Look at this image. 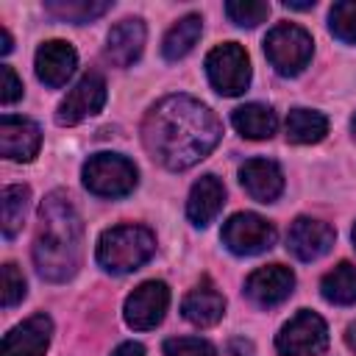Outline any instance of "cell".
<instances>
[{"mask_svg": "<svg viewBox=\"0 0 356 356\" xmlns=\"http://www.w3.org/2000/svg\"><path fill=\"white\" fill-rule=\"evenodd\" d=\"M225 14L239 28H256L270 17V3H264V0H231V3H225Z\"/></svg>", "mask_w": 356, "mask_h": 356, "instance_id": "cell-26", "label": "cell"}, {"mask_svg": "<svg viewBox=\"0 0 356 356\" xmlns=\"http://www.w3.org/2000/svg\"><path fill=\"white\" fill-rule=\"evenodd\" d=\"M111 8L108 0H47L44 11L61 22H72V25H83L92 22L97 17H103Z\"/></svg>", "mask_w": 356, "mask_h": 356, "instance_id": "cell-24", "label": "cell"}, {"mask_svg": "<svg viewBox=\"0 0 356 356\" xmlns=\"http://www.w3.org/2000/svg\"><path fill=\"white\" fill-rule=\"evenodd\" d=\"M206 75L220 95L225 97L242 95L250 83V61H248L245 47H239L236 42L217 44L206 56Z\"/></svg>", "mask_w": 356, "mask_h": 356, "instance_id": "cell-6", "label": "cell"}, {"mask_svg": "<svg viewBox=\"0 0 356 356\" xmlns=\"http://www.w3.org/2000/svg\"><path fill=\"white\" fill-rule=\"evenodd\" d=\"M25 298V278L17 270V264H3V306L14 309Z\"/></svg>", "mask_w": 356, "mask_h": 356, "instance_id": "cell-29", "label": "cell"}, {"mask_svg": "<svg viewBox=\"0 0 356 356\" xmlns=\"http://www.w3.org/2000/svg\"><path fill=\"white\" fill-rule=\"evenodd\" d=\"M145 47V22L136 17L120 19L108 31V44H106V58L114 67H131Z\"/></svg>", "mask_w": 356, "mask_h": 356, "instance_id": "cell-17", "label": "cell"}, {"mask_svg": "<svg viewBox=\"0 0 356 356\" xmlns=\"http://www.w3.org/2000/svg\"><path fill=\"white\" fill-rule=\"evenodd\" d=\"M239 181L245 192L259 203H273L284 192V172L270 159H248L239 167Z\"/></svg>", "mask_w": 356, "mask_h": 356, "instance_id": "cell-16", "label": "cell"}, {"mask_svg": "<svg viewBox=\"0 0 356 356\" xmlns=\"http://www.w3.org/2000/svg\"><path fill=\"white\" fill-rule=\"evenodd\" d=\"M345 342H348L350 350H356V323L348 325V331H345Z\"/></svg>", "mask_w": 356, "mask_h": 356, "instance_id": "cell-34", "label": "cell"}, {"mask_svg": "<svg viewBox=\"0 0 356 356\" xmlns=\"http://www.w3.org/2000/svg\"><path fill=\"white\" fill-rule=\"evenodd\" d=\"M353 242H356V225H353Z\"/></svg>", "mask_w": 356, "mask_h": 356, "instance_id": "cell-36", "label": "cell"}, {"mask_svg": "<svg viewBox=\"0 0 356 356\" xmlns=\"http://www.w3.org/2000/svg\"><path fill=\"white\" fill-rule=\"evenodd\" d=\"M200 33H203V19H200V14H186V17H181V19L164 33L161 56H164L167 61L184 58V56L197 44Z\"/></svg>", "mask_w": 356, "mask_h": 356, "instance_id": "cell-21", "label": "cell"}, {"mask_svg": "<svg viewBox=\"0 0 356 356\" xmlns=\"http://www.w3.org/2000/svg\"><path fill=\"white\" fill-rule=\"evenodd\" d=\"M350 131H353V139H356V114H353V120H350Z\"/></svg>", "mask_w": 356, "mask_h": 356, "instance_id": "cell-35", "label": "cell"}, {"mask_svg": "<svg viewBox=\"0 0 356 356\" xmlns=\"http://www.w3.org/2000/svg\"><path fill=\"white\" fill-rule=\"evenodd\" d=\"M33 64H36V78L44 86L58 89L72 78V72L78 67V53H75V47L70 42L50 39L36 50V61Z\"/></svg>", "mask_w": 356, "mask_h": 356, "instance_id": "cell-13", "label": "cell"}, {"mask_svg": "<svg viewBox=\"0 0 356 356\" xmlns=\"http://www.w3.org/2000/svg\"><path fill=\"white\" fill-rule=\"evenodd\" d=\"M220 136L222 125L217 114L189 95H167L145 114L142 122V142L147 153L175 172L206 159L217 147Z\"/></svg>", "mask_w": 356, "mask_h": 356, "instance_id": "cell-1", "label": "cell"}, {"mask_svg": "<svg viewBox=\"0 0 356 356\" xmlns=\"http://www.w3.org/2000/svg\"><path fill=\"white\" fill-rule=\"evenodd\" d=\"M312 50H314V42L309 31H303L295 22H281L264 36L267 61L275 67L278 75H286V78L306 70V64L312 61Z\"/></svg>", "mask_w": 356, "mask_h": 356, "instance_id": "cell-4", "label": "cell"}, {"mask_svg": "<svg viewBox=\"0 0 356 356\" xmlns=\"http://www.w3.org/2000/svg\"><path fill=\"white\" fill-rule=\"evenodd\" d=\"M170 306V289L164 281H145L125 298V323L136 331L156 328Z\"/></svg>", "mask_w": 356, "mask_h": 356, "instance_id": "cell-9", "label": "cell"}, {"mask_svg": "<svg viewBox=\"0 0 356 356\" xmlns=\"http://www.w3.org/2000/svg\"><path fill=\"white\" fill-rule=\"evenodd\" d=\"M328 134L325 114L314 108H292L286 117V139L295 145H314Z\"/></svg>", "mask_w": 356, "mask_h": 356, "instance_id": "cell-23", "label": "cell"}, {"mask_svg": "<svg viewBox=\"0 0 356 356\" xmlns=\"http://www.w3.org/2000/svg\"><path fill=\"white\" fill-rule=\"evenodd\" d=\"M156 253V236L145 225H114L97 239V264L108 273H134Z\"/></svg>", "mask_w": 356, "mask_h": 356, "instance_id": "cell-3", "label": "cell"}, {"mask_svg": "<svg viewBox=\"0 0 356 356\" xmlns=\"http://www.w3.org/2000/svg\"><path fill=\"white\" fill-rule=\"evenodd\" d=\"M328 28L337 39L356 44V0H339L328 11Z\"/></svg>", "mask_w": 356, "mask_h": 356, "instance_id": "cell-27", "label": "cell"}, {"mask_svg": "<svg viewBox=\"0 0 356 356\" xmlns=\"http://www.w3.org/2000/svg\"><path fill=\"white\" fill-rule=\"evenodd\" d=\"M181 312H184V317H186L192 325L209 328V325L220 323V317L225 314V298H222L209 281H203V284H197V286L184 298Z\"/></svg>", "mask_w": 356, "mask_h": 356, "instance_id": "cell-19", "label": "cell"}, {"mask_svg": "<svg viewBox=\"0 0 356 356\" xmlns=\"http://www.w3.org/2000/svg\"><path fill=\"white\" fill-rule=\"evenodd\" d=\"M222 245L236 256H256L275 245V228L253 211H239L222 225Z\"/></svg>", "mask_w": 356, "mask_h": 356, "instance_id": "cell-8", "label": "cell"}, {"mask_svg": "<svg viewBox=\"0 0 356 356\" xmlns=\"http://www.w3.org/2000/svg\"><path fill=\"white\" fill-rule=\"evenodd\" d=\"M231 122L245 139H270L278 128L275 111L264 103H245V106L234 108Z\"/></svg>", "mask_w": 356, "mask_h": 356, "instance_id": "cell-20", "label": "cell"}, {"mask_svg": "<svg viewBox=\"0 0 356 356\" xmlns=\"http://www.w3.org/2000/svg\"><path fill=\"white\" fill-rule=\"evenodd\" d=\"M320 295L334 306L356 303V264L339 261L331 273H325L320 281Z\"/></svg>", "mask_w": 356, "mask_h": 356, "instance_id": "cell-22", "label": "cell"}, {"mask_svg": "<svg viewBox=\"0 0 356 356\" xmlns=\"http://www.w3.org/2000/svg\"><path fill=\"white\" fill-rule=\"evenodd\" d=\"M284 6H286V8H295V11H306V8H314V0H306V3H300V0H286Z\"/></svg>", "mask_w": 356, "mask_h": 356, "instance_id": "cell-33", "label": "cell"}, {"mask_svg": "<svg viewBox=\"0 0 356 356\" xmlns=\"http://www.w3.org/2000/svg\"><path fill=\"white\" fill-rule=\"evenodd\" d=\"M42 131L28 117L3 114L0 117V150L11 161H31L39 153Z\"/></svg>", "mask_w": 356, "mask_h": 356, "instance_id": "cell-14", "label": "cell"}, {"mask_svg": "<svg viewBox=\"0 0 356 356\" xmlns=\"http://www.w3.org/2000/svg\"><path fill=\"white\" fill-rule=\"evenodd\" d=\"M83 256V222L67 192H50L39 209V231L33 239V264L44 281L61 284L72 278Z\"/></svg>", "mask_w": 356, "mask_h": 356, "instance_id": "cell-2", "label": "cell"}, {"mask_svg": "<svg viewBox=\"0 0 356 356\" xmlns=\"http://www.w3.org/2000/svg\"><path fill=\"white\" fill-rule=\"evenodd\" d=\"M111 356H145V345L142 342H122L114 348Z\"/></svg>", "mask_w": 356, "mask_h": 356, "instance_id": "cell-31", "label": "cell"}, {"mask_svg": "<svg viewBox=\"0 0 356 356\" xmlns=\"http://www.w3.org/2000/svg\"><path fill=\"white\" fill-rule=\"evenodd\" d=\"M50 334H53L50 317L47 314H33L25 323L14 325L3 337L0 356H44V350L50 345Z\"/></svg>", "mask_w": 356, "mask_h": 356, "instance_id": "cell-15", "label": "cell"}, {"mask_svg": "<svg viewBox=\"0 0 356 356\" xmlns=\"http://www.w3.org/2000/svg\"><path fill=\"white\" fill-rule=\"evenodd\" d=\"M0 53H3V56L11 53V33H8L6 28H0Z\"/></svg>", "mask_w": 356, "mask_h": 356, "instance_id": "cell-32", "label": "cell"}, {"mask_svg": "<svg viewBox=\"0 0 356 356\" xmlns=\"http://www.w3.org/2000/svg\"><path fill=\"white\" fill-rule=\"evenodd\" d=\"M337 234L328 222L314 220V217H298L289 225L286 234V248L300 259V261H314L320 256H325L334 245Z\"/></svg>", "mask_w": 356, "mask_h": 356, "instance_id": "cell-11", "label": "cell"}, {"mask_svg": "<svg viewBox=\"0 0 356 356\" xmlns=\"http://www.w3.org/2000/svg\"><path fill=\"white\" fill-rule=\"evenodd\" d=\"M106 103V81L100 72H86L58 103L56 122L58 125H78L86 117L97 114Z\"/></svg>", "mask_w": 356, "mask_h": 356, "instance_id": "cell-10", "label": "cell"}, {"mask_svg": "<svg viewBox=\"0 0 356 356\" xmlns=\"http://www.w3.org/2000/svg\"><path fill=\"white\" fill-rule=\"evenodd\" d=\"M0 78H3V86H0V103H3V106L17 103V100L22 97V81L17 78V72H14L8 64L0 67Z\"/></svg>", "mask_w": 356, "mask_h": 356, "instance_id": "cell-30", "label": "cell"}, {"mask_svg": "<svg viewBox=\"0 0 356 356\" xmlns=\"http://www.w3.org/2000/svg\"><path fill=\"white\" fill-rule=\"evenodd\" d=\"M28 200H31V189L22 184H11L3 189V236L14 239L25 222V211H28Z\"/></svg>", "mask_w": 356, "mask_h": 356, "instance_id": "cell-25", "label": "cell"}, {"mask_svg": "<svg viewBox=\"0 0 356 356\" xmlns=\"http://www.w3.org/2000/svg\"><path fill=\"white\" fill-rule=\"evenodd\" d=\"M225 203V186L217 175H203L192 184L189 200H186V217L195 225H209Z\"/></svg>", "mask_w": 356, "mask_h": 356, "instance_id": "cell-18", "label": "cell"}, {"mask_svg": "<svg viewBox=\"0 0 356 356\" xmlns=\"http://www.w3.org/2000/svg\"><path fill=\"white\" fill-rule=\"evenodd\" d=\"M167 356H217V348L200 337H172L164 342Z\"/></svg>", "mask_w": 356, "mask_h": 356, "instance_id": "cell-28", "label": "cell"}, {"mask_svg": "<svg viewBox=\"0 0 356 356\" xmlns=\"http://www.w3.org/2000/svg\"><path fill=\"white\" fill-rule=\"evenodd\" d=\"M292 286H295V273L289 267L267 264V267H259L256 273L248 275L245 295L256 306H278L281 300H286L292 295Z\"/></svg>", "mask_w": 356, "mask_h": 356, "instance_id": "cell-12", "label": "cell"}, {"mask_svg": "<svg viewBox=\"0 0 356 356\" xmlns=\"http://www.w3.org/2000/svg\"><path fill=\"white\" fill-rule=\"evenodd\" d=\"M328 348V325L320 314L300 309L275 337L281 356H320Z\"/></svg>", "mask_w": 356, "mask_h": 356, "instance_id": "cell-7", "label": "cell"}, {"mask_svg": "<svg viewBox=\"0 0 356 356\" xmlns=\"http://www.w3.org/2000/svg\"><path fill=\"white\" fill-rule=\"evenodd\" d=\"M83 186L97 197H125L136 186V167L120 153H95L83 164Z\"/></svg>", "mask_w": 356, "mask_h": 356, "instance_id": "cell-5", "label": "cell"}]
</instances>
